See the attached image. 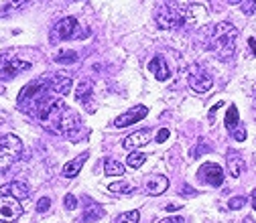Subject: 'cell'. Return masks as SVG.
Returning <instances> with one entry per match:
<instances>
[{
  "mask_svg": "<svg viewBox=\"0 0 256 223\" xmlns=\"http://www.w3.org/2000/svg\"><path fill=\"white\" fill-rule=\"evenodd\" d=\"M236 39H238V31L232 22L213 24V29L209 33V51H213L220 59H230L236 53Z\"/></svg>",
  "mask_w": 256,
  "mask_h": 223,
  "instance_id": "obj_1",
  "label": "cell"
},
{
  "mask_svg": "<svg viewBox=\"0 0 256 223\" xmlns=\"http://www.w3.org/2000/svg\"><path fill=\"white\" fill-rule=\"evenodd\" d=\"M23 155V142L15 134H6L0 140V171L8 169L10 164H15Z\"/></svg>",
  "mask_w": 256,
  "mask_h": 223,
  "instance_id": "obj_2",
  "label": "cell"
},
{
  "mask_svg": "<svg viewBox=\"0 0 256 223\" xmlns=\"http://www.w3.org/2000/svg\"><path fill=\"white\" fill-rule=\"evenodd\" d=\"M157 24L165 31H173L179 29L181 24H185V17L181 8H177V4H167L157 12Z\"/></svg>",
  "mask_w": 256,
  "mask_h": 223,
  "instance_id": "obj_3",
  "label": "cell"
},
{
  "mask_svg": "<svg viewBox=\"0 0 256 223\" xmlns=\"http://www.w3.org/2000/svg\"><path fill=\"white\" fill-rule=\"evenodd\" d=\"M31 69V63L21 61L15 57V53H0V79H10V77H17L19 73Z\"/></svg>",
  "mask_w": 256,
  "mask_h": 223,
  "instance_id": "obj_4",
  "label": "cell"
},
{
  "mask_svg": "<svg viewBox=\"0 0 256 223\" xmlns=\"http://www.w3.org/2000/svg\"><path fill=\"white\" fill-rule=\"evenodd\" d=\"M187 83H189V88L197 93H206L211 89L213 81H211V75L206 71L201 65H193L189 75H187Z\"/></svg>",
  "mask_w": 256,
  "mask_h": 223,
  "instance_id": "obj_5",
  "label": "cell"
},
{
  "mask_svg": "<svg viewBox=\"0 0 256 223\" xmlns=\"http://www.w3.org/2000/svg\"><path fill=\"white\" fill-rule=\"evenodd\" d=\"M23 205L19 203L17 197H10V195H0V221L12 223L23 215Z\"/></svg>",
  "mask_w": 256,
  "mask_h": 223,
  "instance_id": "obj_6",
  "label": "cell"
},
{
  "mask_svg": "<svg viewBox=\"0 0 256 223\" xmlns=\"http://www.w3.org/2000/svg\"><path fill=\"white\" fill-rule=\"evenodd\" d=\"M45 89H47V83L43 77H39L37 81L29 83V86H24L19 93V104L23 106L26 100H29L31 104H37V102H41L43 97H45Z\"/></svg>",
  "mask_w": 256,
  "mask_h": 223,
  "instance_id": "obj_7",
  "label": "cell"
},
{
  "mask_svg": "<svg viewBox=\"0 0 256 223\" xmlns=\"http://www.w3.org/2000/svg\"><path fill=\"white\" fill-rule=\"evenodd\" d=\"M197 177L204 180V183L211 185V187H222V183H224V171H222V166L215 164V162L201 164Z\"/></svg>",
  "mask_w": 256,
  "mask_h": 223,
  "instance_id": "obj_8",
  "label": "cell"
},
{
  "mask_svg": "<svg viewBox=\"0 0 256 223\" xmlns=\"http://www.w3.org/2000/svg\"><path fill=\"white\" fill-rule=\"evenodd\" d=\"M146 114H149V110H146L144 106H137V108H132L130 112H126V114H120L114 120V128H128V126H132V124L140 122Z\"/></svg>",
  "mask_w": 256,
  "mask_h": 223,
  "instance_id": "obj_9",
  "label": "cell"
},
{
  "mask_svg": "<svg viewBox=\"0 0 256 223\" xmlns=\"http://www.w3.org/2000/svg\"><path fill=\"white\" fill-rule=\"evenodd\" d=\"M169 187V178L163 175H149V178L144 180V191L146 195H153V197H159L163 195Z\"/></svg>",
  "mask_w": 256,
  "mask_h": 223,
  "instance_id": "obj_10",
  "label": "cell"
},
{
  "mask_svg": "<svg viewBox=\"0 0 256 223\" xmlns=\"http://www.w3.org/2000/svg\"><path fill=\"white\" fill-rule=\"evenodd\" d=\"M0 195H10V197L21 199H29L31 197V189L26 183H21V180H12V183H6L0 187Z\"/></svg>",
  "mask_w": 256,
  "mask_h": 223,
  "instance_id": "obj_11",
  "label": "cell"
},
{
  "mask_svg": "<svg viewBox=\"0 0 256 223\" xmlns=\"http://www.w3.org/2000/svg\"><path fill=\"white\" fill-rule=\"evenodd\" d=\"M71 86H73V79H71V75L67 71H59V73L53 75V79H51V89L55 91L57 95H67L71 91Z\"/></svg>",
  "mask_w": 256,
  "mask_h": 223,
  "instance_id": "obj_12",
  "label": "cell"
},
{
  "mask_svg": "<svg viewBox=\"0 0 256 223\" xmlns=\"http://www.w3.org/2000/svg\"><path fill=\"white\" fill-rule=\"evenodd\" d=\"M149 140H151V130H139V132L126 136L122 140V146L126 150H137V148H140L142 144H146Z\"/></svg>",
  "mask_w": 256,
  "mask_h": 223,
  "instance_id": "obj_13",
  "label": "cell"
},
{
  "mask_svg": "<svg viewBox=\"0 0 256 223\" xmlns=\"http://www.w3.org/2000/svg\"><path fill=\"white\" fill-rule=\"evenodd\" d=\"M75 29H77V21L73 17H65L55 24V35L59 39H70V37H73Z\"/></svg>",
  "mask_w": 256,
  "mask_h": 223,
  "instance_id": "obj_14",
  "label": "cell"
},
{
  "mask_svg": "<svg viewBox=\"0 0 256 223\" xmlns=\"http://www.w3.org/2000/svg\"><path fill=\"white\" fill-rule=\"evenodd\" d=\"M149 67H151V71L155 73V77H157L159 81H167V79H169V75H171L169 67H167L165 59L161 57V55H157V57H153V59H151Z\"/></svg>",
  "mask_w": 256,
  "mask_h": 223,
  "instance_id": "obj_15",
  "label": "cell"
},
{
  "mask_svg": "<svg viewBox=\"0 0 256 223\" xmlns=\"http://www.w3.org/2000/svg\"><path fill=\"white\" fill-rule=\"evenodd\" d=\"M86 158H88V152H84V155H79L77 158L70 160V162H67L63 169H61V175H63L65 178H73V177H77V173L82 171V166H84Z\"/></svg>",
  "mask_w": 256,
  "mask_h": 223,
  "instance_id": "obj_16",
  "label": "cell"
},
{
  "mask_svg": "<svg viewBox=\"0 0 256 223\" xmlns=\"http://www.w3.org/2000/svg\"><path fill=\"white\" fill-rule=\"evenodd\" d=\"M228 171H230L232 177H240L242 173H244V160H242V156L238 155L236 150H228Z\"/></svg>",
  "mask_w": 256,
  "mask_h": 223,
  "instance_id": "obj_17",
  "label": "cell"
},
{
  "mask_svg": "<svg viewBox=\"0 0 256 223\" xmlns=\"http://www.w3.org/2000/svg\"><path fill=\"white\" fill-rule=\"evenodd\" d=\"M226 128L230 130V132H234L238 126H240V116H238V108L232 104L230 108H228V114H226Z\"/></svg>",
  "mask_w": 256,
  "mask_h": 223,
  "instance_id": "obj_18",
  "label": "cell"
},
{
  "mask_svg": "<svg viewBox=\"0 0 256 223\" xmlns=\"http://www.w3.org/2000/svg\"><path fill=\"white\" fill-rule=\"evenodd\" d=\"M104 173L108 177H122L124 175V164L118 162V160H110V158H108L104 162Z\"/></svg>",
  "mask_w": 256,
  "mask_h": 223,
  "instance_id": "obj_19",
  "label": "cell"
},
{
  "mask_svg": "<svg viewBox=\"0 0 256 223\" xmlns=\"http://www.w3.org/2000/svg\"><path fill=\"white\" fill-rule=\"evenodd\" d=\"M144 160H146V156L142 155V152L132 150L130 155H128V158H126V164L130 166V169H140V166L144 164Z\"/></svg>",
  "mask_w": 256,
  "mask_h": 223,
  "instance_id": "obj_20",
  "label": "cell"
},
{
  "mask_svg": "<svg viewBox=\"0 0 256 223\" xmlns=\"http://www.w3.org/2000/svg\"><path fill=\"white\" fill-rule=\"evenodd\" d=\"M90 95H92V83H90L88 79L79 81V86H77V91H75V97H77L79 102H86Z\"/></svg>",
  "mask_w": 256,
  "mask_h": 223,
  "instance_id": "obj_21",
  "label": "cell"
},
{
  "mask_svg": "<svg viewBox=\"0 0 256 223\" xmlns=\"http://www.w3.org/2000/svg\"><path fill=\"white\" fill-rule=\"evenodd\" d=\"M139 219H140V213L137 211V209H132V211H126L122 215H118L116 223H139Z\"/></svg>",
  "mask_w": 256,
  "mask_h": 223,
  "instance_id": "obj_22",
  "label": "cell"
},
{
  "mask_svg": "<svg viewBox=\"0 0 256 223\" xmlns=\"http://www.w3.org/2000/svg\"><path fill=\"white\" fill-rule=\"evenodd\" d=\"M110 191L112 193H132L134 187L130 183H124V180H120V183H112L110 185Z\"/></svg>",
  "mask_w": 256,
  "mask_h": 223,
  "instance_id": "obj_23",
  "label": "cell"
},
{
  "mask_svg": "<svg viewBox=\"0 0 256 223\" xmlns=\"http://www.w3.org/2000/svg\"><path fill=\"white\" fill-rule=\"evenodd\" d=\"M75 59H77V55L73 51H63V53L57 55V61L59 63H73Z\"/></svg>",
  "mask_w": 256,
  "mask_h": 223,
  "instance_id": "obj_24",
  "label": "cell"
},
{
  "mask_svg": "<svg viewBox=\"0 0 256 223\" xmlns=\"http://www.w3.org/2000/svg\"><path fill=\"white\" fill-rule=\"evenodd\" d=\"M63 203H65V209H67V211H73V209H77V199H75L73 193H67L65 199H63Z\"/></svg>",
  "mask_w": 256,
  "mask_h": 223,
  "instance_id": "obj_25",
  "label": "cell"
},
{
  "mask_svg": "<svg viewBox=\"0 0 256 223\" xmlns=\"http://www.w3.org/2000/svg\"><path fill=\"white\" fill-rule=\"evenodd\" d=\"M242 12H244V15H254L256 12V0H244V2H242Z\"/></svg>",
  "mask_w": 256,
  "mask_h": 223,
  "instance_id": "obj_26",
  "label": "cell"
},
{
  "mask_svg": "<svg viewBox=\"0 0 256 223\" xmlns=\"http://www.w3.org/2000/svg\"><path fill=\"white\" fill-rule=\"evenodd\" d=\"M49 207H51V199H49V197H41V199L37 201V211H39V213H45Z\"/></svg>",
  "mask_w": 256,
  "mask_h": 223,
  "instance_id": "obj_27",
  "label": "cell"
},
{
  "mask_svg": "<svg viewBox=\"0 0 256 223\" xmlns=\"http://www.w3.org/2000/svg\"><path fill=\"white\" fill-rule=\"evenodd\" d=\"M232 136H234V140H236V142H244V140H246V130H244V126L240 124V126L232 132Z\"/></svg>",
  "mask_w": 256,
  "mask_h": 223,
  "instance_id": "obj_28",
  "label": "cell"
},
{
  "mask_svg": "<svg viewBox=\"0 0 256 223\" xmlns=\"http://www.w3.org/2000/svg\"><path fill=\"white\" fill-rule=\"evenodd\" d=\"M244 205H246V197H232L230 203H228L230 209H242Z\"/></svg>",
  "mask_w": 256,
  "mask_h": 223,
  "instance_id": "obj_29",
  "label": "cell"
},
{
  "mask_svg": "<svg viewBox=\"0 0 256 223\" xmlns=\"http://www.w3.org/2000/svg\"><path fill=\"white\" fill-rule=\"evenodd\" d=\"M100 217H104V211H102V209L98 207V211H88L84 219L88 221V219H100Z\"/></svg>",
  "mask_w": 256,
  "mask_h": 223,
  "instance_id": "obj_30",
  "label": "cell"
},
{
  "mask_svg": "<svg viewBox=\"0 0 256 223\" xmlns=\"http://www.w3.org/2000/svg\"><path fill=\"white\" fill-rule=\"evenodd\" d=\"M169 134H171V132H169L167 128H163V130H159V134H157V142H159V144H163V142L167 140V138H169Z\"/></svg>",
  "mask_w": 256,
  "mask_h": 223,
  "instance_id": "obj_31",
  "label": "cell"
},
{
  "mask_svg": "<svg viewBox=\"0 0 256 223\" xmlns=\"http://www.w3.org/2000/svg\"><path fill=\"white\" fill-rule=\"evenodd\" d=\"M24 2H26V0H10L8 6H6V10H10V8H12V10H15V8H21Z\"/></svg>",
  "mask_w": 256,
  "mask_h": 223,
  "instance_id": "obj_32",
  "label": "cell"
},
{
  "mask_svg": "<svg viewBox=\"0 0 256 223\" xmlns=\"http://www.w3.org/2000/svg\"><path fill=\"white\" fill-rule=\"evenodd\" d=\"M183 217H167V219H161L159 223H183Z\"/></svg>",
  "mask_w": 256,
  "mask_h": 223,
  "instance_id": "obj_33",
  "label": "cell"
},
{
  "mask_svg": "<svg viewBox=\"0 0 256 223\" xmlns=\"http://www.w3.org/2000/svg\"><path fill=\"white\" fill-rule=\"evenodd\" d=\"M220 106H222V102H220V104H215V106L209 110V122H213V116H215V112H218V108H220Z\"/></svg>",
  "mask_w": 256,
  "mask_h": 223,
  "instance_id": "obj_34",
  "label": "cell"
},
{
  "mask_svg": "<svg viewBox=\"0 0 256 223\" xmlns=\"http://www.w3.org/2000/svg\"><path fill=\"white\" fill-rule=\"evenodd\" d=\"M252 207H254V211H256V189L252 191Z\"/></svg>",
  "mask_w": 256,
  "mask_h": 223,
  "instance_id": "obj_35",
  "label": "cell"
},
{
  "mask_svg": "<svg viewBox=\"0 0 256 223\" xmlns=\"http://www.w3.org/2000/svg\"><path fill=\"white\" fill-rule=\"evenodd\" d=\"M230 4H240V2H244V0H228Z\"/></svg>",
  "mask_w": 256,
  "mask_h": 223,
  "instance_id": "obj_36",
  "label": "cell"
},
{
  "mask_svg": "<svg viewBox=\"0 0 256 223\" xmlns=\"http://www.w3.org/2000/svg\"><path fill=\"white\" fill-rule=\"evenodd\" d=\"M244 223H254V219H252V217H246V219H244Z\"/></svg>",
  "mask_w": 256,
  "mask_h": 223,
  "instance_id": "obj_37",
  "label": "cell"
},
{
  "mask_svg": "<svg viewBox=\"0 0 256 223\" xmlns=\"http://www.w3.org/2000/svg\"><path fill=\"white\" fill-rule=\"evenodd\" d=\"M254 114H256V97H254Z\"/></svg>",
  "mask_w": 256,
  "mask_h": 223,
  "instance_id": "obj_38",
  "label": "cell"
}]
</instances>
